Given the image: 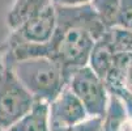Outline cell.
<instances>
[{
    "instance_id": "cell-1",
    "label": "cell",
    "mask_w": 132,
    "mask_h": 131,
    "mask_svg": "<svg viewBox=\"0 0 132 131\" xmlns=\"http://www.w3.org/2000/svg\"><path fill=\"white\" fill-rule=\"evenodd\" d=\"M55 7L56 29L47 43V58L56 62L67 75L88 66L89 55L107 28L89 4L79 7Z\"/></svg>"
},
{
    "instance_id": "cell-2",
    "label": "cell",
    "mask_w": 132,
    "mask_h": 131,
    "mask_svg": "<svg viewBox=\"0 0 132 131\" xmlns=\"http://www.w3.org/2000/svg\"><path fill=\"white\" fill-rule=\"evenodd\" d=\"M9 67L35 101L50 104L67 85L63 68L46 57L20 60Z\"/></svg>"
},
{
    "instance_id": "cell-3",
    "label": "cell",
    "mask_w": 132,
    "mask_h": 131,
    "mask_svg": "<svg viewBox=\"0 0 132 131\" xmlns=\"http://www.w3.org/2000/svg\"><path fill=\"white\" fill-rule=\"evenodd\" d=\"M35 102L13 70L0 62V130L8 131L29 113Z\"/></svg>"
},
{
    "instance_id": "cell-4",
    "label": "cell",
    "mask_w": 132,
    "mask_h": 131,
    "mask_svg": "<svg viewBox=\"0 0 132 131\" xmlns=\"http://www.w3.org/2000/svg\"><path fill=\"white\" fill-rule=\"evenodd\" d=\"M67 87L82 104L88 117L102 118L105 115L109 104V92L103 80L88 66L72 71L67 79Z\"/></svg>"
},
{
    "instance_id": "cell-5",
    "label": "cell",
    "mask_w": 132,
    "mask_h": 131,
    "mask_svg": "<svg viewBox=\"0 0 132 131\" xmlns=\"http://www.w3.org/2000/svg\"><path fill=\"white\" fill-rule=\"evenodd\" d=\"M56 29L55 7L51 4L38 14L30 17L17 29L9 32L4 43L46 45L51 41Z\"/></svg>"
},
{
    "instance_id": "cell-6",
    "label": "cell",
    "mask_w": 132,
    "mask_h": 131,
    "mask_svg": "<svg viewBox=\"0 0 132 131\" xmlns=\"http://www.w3.org/2000/svg\"><path fill=\"white\" fill-rule=\"evenodd\" d=\"M88 118L86 110L79 98L65 88L48 104L50 130H62L76 126Z\"/></svg>"
},
{
    "instance_id": "cell-7",
    "label": "cell",
    "mask_w": 132,
    "mask_h": 131,
    "mask_svg": "<svg viewBox=\"0 0 132 131\" xmlns=\"http://www.w3.org/2000/svg\"><path fill=\"white\" fill-rule=\"evenodd\" d=\"M102 131H132V114L123 100L109 93V104L102 117Z\"/></svg>"
},
{
    "instance_id": "cell-8",
    "label": "cell",
    "mask_w": 132,
    "mask_h": 131,
    "mask_svg": "<svg viewBox=\"0 0 132 131\" xmlns=\"http://www.w3.org/2000/svg\"><path fill=\"white\" fill-rule=\"evenodd\" d=\"M51 4V0H13L5 16V24L9 32L17 29L30 17L38 14Z\"/></svg>"
},
{
    "instance_id": "cell-9",
    "label": "cell",
    "mask_w": 132,
    "mask_h": 131,
    "mask_svg": "<svg viewBox=\"0 0 132 131\" xmlns=\"http://www.w3.org/2000/svg\"><path fill=\"white\" fill-rule=\"evenodd\" d=\"M115 51L112 49V45L110 42L107 30L106 33L94 42V46L90 51L88 67L97 75V76L103 80L111 67L112 59H114Z\"/></svg>"
},
{
    "instance_id": "cell-10",
    "label": "cell",
    "mask_w": 132,
    "mask_h": 131,
    "mask_svg": "<svg viewBox=\"0 0 132 131\" xmlns=\"http://www.w3.org/2000/svg\"><path fill=\"white\" fill-rule=\"evenodd\" d=\"M8 131H50L48 104L37 101L29 113Z\"/></svg>"
},
{
    "instance_id": "cell-11",
    "label": "cell",
    "mask_w": 132,
    "mask_h": 131,
    "mask_svg": "<svg viewBox=\"0 0 132 131\" xmlns=\"http://www.w3.org/2000/svg\"><path fill=\"white\" fill-rule=\"evenodd\" d=\"M89 5L107 29L117 25L119 0H90Z\"/></svg>"
},
{
    "instance_id": "cell-12",
    "label": "cell",
    "mask_w": 132,
    "mask_h": 131,
    "mask_svg": "<svg viewBox=\"0 0 132 131\" xmlns=\"http://www.w3.org/2000/svg\"><path fill=\"white\" fill-rule=\"evenodd\" d=\"M107 34L115 52L132 54V30L114 26L107 29Z\"/></svg>"
},
{
    "instance_id": "cell-13",
    "label": "cell",
    "mask_w": 132,
    "mask_h": 131,
    "mask_svg": "<svg viewBox=\"0 0 132 131\" xmlns=\"http://www.w3.org/2000/svg\"><path fill=\"white\" fill-rule=\"evenodd\" d=\"M115 26L132 30V0H119Z\"/></svg>"
},
{
    "instance_id": "cell-14",
    "label": "cell",
    "mask_w": 132,
    "mask_h": 131,
    "mask_svg": "<svg viewBox=\"0 0 132 131\" xmlns=\"http://www.w3.org/2000/svg\"><path fill=\"white\" fill-rule=\"evenodd\" d=\"M118 97H120L122 100H132V64L128 67L126 72V76L123 80V88Z\"/></svg>"
},
{
    "instance_id": "cell-15",
    "label": "cell",
    "mask_w": 132,
    "mask_h": 131,
    "mask_svg": "<svg viewBox=\"0 0 132 131\" xmlns=\"http://www.w3.org/2000/svg\"><path fill=\"white\" fill-rule=\"evenodd\" d=\"M51 3L56 7H79L89 4L90 0H51Z\"/></svg>"
},
{
    "instance_id": "cell-16",
    "label": "cell",
    "mask_w": 132,
    "mask_h": 131,
    "mask_svg": "<svg viewBox=\"0 0 132 131\" xmlns=\"http://www.w3.org/2000/svg\"><path fill=\"white\" fill-rule=\"evenodd\" d=\"M0 131H2V130H0Z\"/></svg>"
}]
</instances>
